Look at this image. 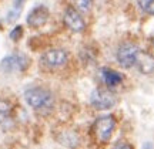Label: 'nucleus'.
Returning a JSON list of instances; mask_svg holds the SVG:
<instances>
[{
    "label": "nucleus",
    "mask_w": 154,
    "mask_h": 149,
    "mask_svg": "<svg viewBox=\"0 0 154 149\" xmlns=\"http://www.w3.org/2000/svg\"><path fill=\"white\" fill-rule=\"evenodd\" d=\"M24 98L33 110L42 111V110H49L53 105V95L49 89L42 88V87H34V88H29L24 92Z\"/></svg>",
    "instance_id": "nucleus-1"
},
{
    "label": "nucleus",
    "mask_w": 154,
    "mask_h": 149,
    "mask_svg": "<svg viewBox=\"0 0 154 149\" xmlns=\"http://www.w3.org/2000/svg\"><path fill=\"white\" fill-rule=\"evenodd\" d=\"M138 54H140V50H138V47L136 44H133V43H123L117 48V61L124 68H130V67L136 66Z\"/></svg>",
    "instance_id": "nucleus-2"
},
{
    "label": "nucleus",
    "mask_w": 154,
    "mask_h": 149,
    "mask_svg": "<svg viewBox=\"0 0 154 149\" xmlns=\"http://www.w3.org/2000/svg\"><path fill=\"white\" fill-rule=\"evenodd\" d=\"M116 101H117L116 95L111 92L110 89L97 88V89H94L93 92H91V95H90V102L97 110H109V108H113Z\"/></svg>",
    "instance_id": "nucleus-3"
},
{
    "label": "nucleus",
    "mask_w": 154,
    "mask_h": 149,
    "mask_svg": "<svg viewBox=\"0 0 154 149\" xmlns=\"http://www.w3.org/2000/svg\"><path fill=\"white\" fill-rule=\"evenodd\" d=\"M29 67V58L23 54H11L5 57L0 63V70L3 72H20Z\"/></svg>",
    "instance_id": "nucleus-4"
},
{
    "label": "nucleus",
    "mask_w": 154,
    "mask_h": 149,
    "mask_svg": "<svg viewBox=\"0 0 154 149\" xmlns=\"http://www.w3.org/2000/svg\"><path fill=\"white\" fill-rule=\"evenodd\" d=\"M96 135L100 141L103 142H107L109 139L111 138V135L114 132V128H116V119L113 115H104V116H100L99 119L96 121Z\"/></svg>",
    "instance_id": "nucleus-5"
},
{
    "label": "nucleus",
    "mask_w": 154,
    "mask_h": 149,
    "mask_svg": "<svg viewBox=\"0 0 154 149\" xmlns=\"http://www.w3.org/2000/svg\"><path fill=\"white\" fill-rule=\"evenodd\" d=\"M63 20H64L66 26L72 31L82 33V31H84V28H86V22L83 20L80 11L77 10V9H74V7H72V6H69L66 10H64Z\"/></svg>",
    "instance_id": "nucleus-6"
},
{
    "label": "nucleus",
    "mask_w": 154,
    "mask_h": 149,
    "mask_svg": "<svg viewBox=\"0 0 154 149\" xmlns=\"http://www.w3.org/2000/svg\"><path fill=\"white\" fill-rule=\"evenodd\" d=\"M42 61L46 67L50 68H59L67 63V53L61 48H51L47 50L42 57Z\"/></svg>",
    "instance_id": "nucleus-7"
},
{
    "label": "nucleus",
    "mask_w": 154,
    "mask_h": 149,
    "mask_svg": "<svg viewBox=\"0 0 154 149\" xmlns=\"http://www.w3.org/2000/svg\"><path fill=\"white\" fill-rule=\"evenodd\" d=\"M49 9L46 6H36L33 10L27 14V24L33 28L43 27L49 20Z\"/></svg>",
    "instance_id": "nucleus-8"
},
{
    "label": "nucleus",
    "mask_w": 154,
    "mask_h": 149,
    "mask_svg": "<svg viewBox=\"0 0 154 149\" xmlns=\"http://www.w3.org/2000/svg\"><path fill=\"white\" fill-rule=\"evenodd\" d=\"M138 70L143 72V74H153L154 72V58L149 54H138L137 63Z\"/></svg>",
    "instance_id": "nucleus-9"
},
{
    "label": "nucleus",
    "mask_w": 154,
    "mask_h": 149,
    "mask_svg": "<svg viewBox=\"0 0 154 149\" xmlns=\"http://www.w3.org/2000/svg\"><path fill=\"white\" fill-rule=\"evenodd\" d=\"M101 77L104 80V83L107 87H116V85H119L121 83V77L120 74L114 70H110V68H104V70H101Z\"/></svg>",
    "instance_id": "nucleus-10"
},
{
    "label": "nucleus",
    "mask_w": 154,
    "mask_h": 149,
    "mask_svg": "<svg viewBox=\"0 0 154 149\" xmlns=\"http://www.w3.org/2000/svg\"><path fill=\"white\" fill-rule=\"evenodd\" d=\"M11 119V105L9 101L0 98V124Z\"/></svg>",
    "instance_id": "nucleus-11"
},
{
    "label": "nucleus",
    "mask_w": 154,
    "mask_h": 149,
    "mask_svg": "<svg viewBox=\"0 0 154 149\" xmlns=\"http://www.w3.org/2000/svg\"><path fill=\"white\" fill-rule=\"evenodd\" d=\"M23 4H24V0H14L10 11L7 13V22L13 23L14 20L19 19V16H20V13H22V10H23Z\"/></svg>",
    "instance_id": "nucleus-12"
},
{
    "label": "nucleus",
    "mask_w": 154,
    "mask_h": 149,
    "mask_svg": "<svg viewBox=\"0 0 154 149\" xmlns=\"http://www.w3.org/2000/svg\"><path fill=\"white\" fill-rule=\"evenodd\" d=\"M60 142L63 145H67V146H77L79 144V138L74 132H63L60 136Z\"/></svg>",
    "instance_id": "nucleus-13"
},
{
    "label": "nucleus",
    "mask_w": 154,
    "mask_h": 149,
    "mask_svg": "<svg viewBox=\"0 0 154 149\" xmlns=\"http://www.w3.org/2000/svg\"><path fill=\"white\" fill-rule=\"evenodd\" d=\"M138 6L143 9L147 14L154 16V0H137Z\"/></svg>",
    "instance_id": "nucleus-14"
},
{
    "label": "nucleus",
    "mask_w": 154,
    "mask_h": 149,
    "mask_svg": "<svg viewBox=\"0 0 154 149\" xmlns=\"http://www.w3.org/2000/svg\"><path fill=\"white\" fill-rule=\"evenodd\" d=\"M73 3L79 11H88L91 9V0H73Z\"/></svg>",
    "instance_id": "nucleus-15"
},
{
    "label": "nucleus",
    "mask_w": 154,
    "mask_h": 149,
    "mask_svg": "<svg viewBox=\"0 0 154 149\" xmlns=\"http://www.w3.org/2000/svg\"><path fill=\"white\" fill-rule=\"evenodd\" d=\"M22 34H23V28H22V26H17V27H14L13 30H11L10 39L13 40V41H17V40L22 37Z\"/></svg>",
    "instance_id": "nucleus-16"
},
{
    "label": "nucleus",
    "mask_w": 154,
    "mask_h": 149,
    "mask_svg": "<svg viewBox=\"0 0 154 149\" xmlns=\"http://www.w3.org/2000/svg\"><path fill=\"white\" fill-rule=\"evenodd\" d=\"M114 149H133V146L128 142H124V141H120V142H117L114 146Z\"/></svg>",
    "instance_id": "nucleus-17"
},
{
    "label": "nucleus",
    "mask_w": 154,
    "mask_h": 149,
    "mask_svg": "<svg viewBox=\"0 0 154 149\" xmlns=\"http://www.w3.org/2000/svg\"><path fill=\"white\" fill-rule=\"evenodd\" d=\"M153 44H154V39H153Z\"/></svg>",
    "instance_id": "nucleus-18"
}]
</instances>
